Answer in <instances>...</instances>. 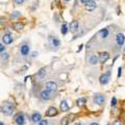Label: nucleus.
I'll list each match as a JSON object with an SVG mask.
<instances>
[{
	"label": "nucleus",
	"instance_id": "5701e85b",
	"mask_svg": "<svg viewBox=\"0 0 125 125\" xmlns=\"http://www.w3.org/2000/svg\"><path fill=\"white\" fill-rule=\"evenodd\" d=\"M21 16V13L20 11H18V10H16V11H13L10 15V17L13 18V19H16V18H18V17H20Z\"/></svg>",
	"mask_w": 125,
	"mask_h": 125
},
{
	"label": "nucleus",
	"instance_id": "2f4dec72",
	"mask_svg": "<svg viewBox=\"0 0 125 125\" xmlns=\"http://www.w3.org/2000/svg\"><path fill=\"white\" fill-rule=\"evenodd\" d=\"M79 1H80V3H83V4L84 5V4H87L89 1H91V0H79Z\"/></svg>",
	"mask_w": 125,
	"mask_h": 125
},
{
	"label": "nucleus",
	"instance_id": "72a5a7b5",
	"mask_svg": "<svg viewBox=\"0 0 125 125\" xmlns=\"http://www.w3.org/2000/svg\"><path fill=\"white\" fill-rule=\"evenodd\" d=\"M83 44H81V45L79 46V48H78V49H77V52H80V51H81V49H83Z\"/></svg>",
	"mask_w": 125,
	"mask_h": 125
},
{
	"label": "nucleus",
	"instance_id": "6e6552de",
	"mask_svg": "<svg viewBox=\"0 0 125 125\" xmlns=\"http://www.w3.org/2000/svg\"><path fill=\"white\" fill-rule=\"evenodd\" d=\"M29 52H30V46L27 43H23V44L20 45V53L22 56L29 55Z\"/></svg>",
	"mask_w": 125,
	"mask_h": 125
},
{
	"label": "nucleus",
	"instance_id": "7c9ffc66",
	"mask_svg": "<svg viewBox=\"0 0 125 125\" xmlns=\"http://www.w3.org/2000/svg\"><path fill=\"white\" fill-rule=\"evenodd\" d=\"M113 125H123V123L121 122L120 120H116L114 123H113Z\"/></svg>",
	"mask_w": 125,
	"mask_h": 125
},
{
	"label": "nucleus",
	"instance_id": "58836bf2",
	"mask_svg": "<svg viewBox=\"0 0 125 125\" xmlns=\"http://www.w3.org/2000/svg\"><path fill=\"white\" fill-rule=\"evenodd\" d=\"M124 51H125V49H124Z\"/></svg>",
	"mask_w": 125,
	"mask_h": 125
},
{
	"label": "nucleus",
	"instance_id": "39448f33",
	"mask_svg": "<svg viewBox=\"0 0 125 125\" xmlns=\"http://www.w3.org/2000/svg\"><path fill=\"white\" fill-rule=\"evenodd\" d=\"M109 80H111V71L107 70V72L103 73L102 75L99 77V83L102 84V85H105L109 83Z\"/></svg>",
	"mask_w": 125,
	"mask_h": 125
},
{
	"label": "nucleus",
	"instance_id": "0eeeda50",
	"mask_svg": "<svg viewBox=\"0 0 125 125\" xmlns=\"http://www.w3.org/2000/svg\"><path fill=\"white\" fill-rule=\"evenodd\" d=\"M44 88L46 91H49V92H56L57 91V83H54V81H47V83H45Z\"/></svg>",
	"mask_w": 125,
	"mask_h": 125
},
{
	"label": "nucleus",
	"instance_id": "9b49d317",
	"mask_svg": "<svg viewBox=\"0 0 125 125\" xmlns=\"http://www.w3.org/2000/svg\"><path fill=\"white\" fill-rule=\"evenodd\" d=\"M98 57H99V62H101V64H104V62H106L109 60V52H107V51L100 52Z\"/></svg>",
	"mask_w": 125,
	"mask_h": 125
},
{
	"label": "nucleus",
	"instance_id": "6ab92c4d",
	"mask_svg": "<svg viewBox=\"0 0 125 125\" xmlns=\"http://www.w3.org/2000/svg\"><path fill=\"white\" fill-rule=\"evenodd\" d=\"M46 74H47V68H46V67H43V68H41V69L38 71L37 76H38L39 78H44V77L46 76Z\"/></svg>",
	"mask_w": 125,
	"mask_h": 125
},
{
	"label": "nucleus",
	"instance_id": "cd10ccee",
	"mask_svg": "<svg viewBox=\"0 0 125 125\" xmlns=\"http://www.w3.org/2000/svg\"><path fill=\"white\" fill-rule=\"evenodd\" d=\"M0 52H1V53L5 52V46L3 45V43H1V44H0Z\"/></svg>",
	"mask_w": 125,
	"mask_h": 125
},
{
	"label": "nucleus",
	"instance_id": "7ed1b4c3",
	"mask_svg": "<svg viewBox=\"0 0 125 125\" xmlns=\"http://www.w3.org/2000/svg\"><path fill=\"white\" fill-rule=\"evenodd\" d=\"M93 102L95 104H97V105H99V106H102V105L105 103V96L103 95V94H101V93L94 94Z\"/></svg>",
	"mask_w": 125,
	"mask_h": 125
},
{
	"label": "nucleus",
	"instance_id": "1a4fd4ad",
	"mask_svg": "<svg viewBox=\"0 0 125 125\" xmlns=\"http://www.w3.org/2000/svg\"><path fill=\"white\" fill-rule=\"evenodd\" d=\"M79 30V23L77 20H73L71 21V23L69 24V31H71V33H76L77 31Z\"/></svg>",
	"mask_w": 125,
	"mask_h": 125
},
{
	"label": "nucleus",
	"instance_id": "e433bc0d",
	"mask_svg": "<svg viewBox=\"0 0 125 125\" xmlns=\"http://www.w3.org/2000/svg\"><path fill=\"white\" fill-rule=\"evenodd\" d=\"M0 125H4V123H3L2 121H1V122H0Z\"/></svg>",
	"mask_w": 125,
	"mask_h": 125
},
{
	"label": "nucleus",
	"instance_id": "c85d7f7f",
	"mask_svg": "<svg viewBox=\"0 0 125 125\" xmlns=\"http://www.w3.org/2000/svg\"><path fill=\"white\" fill-rule=\"evenodd\" d=\"M38 125H48V121L47 120H42L38 123Z\"/></svg>",
	"mask_w": 125,
	"mask_h": 125
},
{
	"label": "nucleus",
	"instance_id": "473e14b6",
	"mask_svg": "<svg viewBox=\"0 0 125 125\" xmlns=\"http://www.w3.org/2000/svg\"><path fill=\"white\" fill-rule=\"evenodd\" d=\"M38 52L37 51H34V52H32V55H31V56H32V57H37V55H38Z\"/></svg>",
	"mask_w": 125,
	"mask_h": 125
},
{
	"label": "nucleus",
	"instance_id": "a211bd4d",
	"mask_svg": "<svg viewBox=\"0 0 125 125\" xmlns=\"http://www.w3.org/2000/svg\"><path fill=\"white\" fill-rule=\"evenodd\" d=\"M89 62H90V65L95 66L99 62V57L97 55H95V54H93V55H91L89 57Z\"/></svg>",
	"mask_w": 125,
	"mask_h": 125
},
{
	"label": "nucleus",
	"instance_id": "dca6fc26",
	"mask_svg": "<svg viewBox=\"0 0 125 125\" xmlns=\"http://www.w3.org/2000/svg\"><path fill=\"white\" fill-rule=\"evenodd\" d=\"M31 120H32V122H34V123H39L40 121L43 120L42 119V115L40 114V113H38V112L33 113V114L31 115Z\"/></svg>",
	"mask_w": 125,
	"mask_h": 125
},
{
	"label": "nucleus",
	"instance_id": "c9c22d12",
	"mask_svg": "<svg viewBox=\"0 0 125 125\" xmlns=\"http://www.w3.org/2000/svg\"><path fill=\"white\" fill-rule=\"evenodd\" d=\"M74 125H83V124H81V123H79V122H78V123H75V124H74Z\"/></svg>",
	"mask_w": 125,
	"mask_h": 125
},
{
	"label": "nucleus",
	"instance_id": "4468645a",
	"mask_svg": "<svg viewBox=\"0 0 125 125\" xmlns=\"http://www.w3.org/2000/svg\"><path fill=\"white\" fill-rule=\"evenodd\" d=\"M58 114L57 113V108L54 106H50L48 109L46 111V116L47 117H54Z\"/></svg>",
	"mask_w": 125,
	"mask_h": 125
},
{
	"label": "nucleus",
	"instance_id": "f257e3e1",
	"mask_svg": "<svg viewBox=\"0 0 125 125\" xmlns=\"http://www.w3.org/2000/svg\"><path fill=\"white\" fill-rule=\"evenodd\" d=\"M14 111H15V105L9 102V101H3L2 104H1V113L2 115H4L6 117H10L14 114Z\"/></svg>",
	"mask_w": 125,
	"mask_h": 125
},
{
	"label": "nucleus",
	"instance_id": "393cba45",
	"mask_svg": "<svg viewBox=\"0 0 125 125\" xmlns=\"http://www.w3.org/2000/svg\"><path fill=\"white\" fill-rule=\"evenodd\" d=\"M9 57H10V54L7 53V52H3V53H1V60L3 61V60H9Z\"/></svg>",
	"mask_w": 125,
	"mask_h": 125
},
{
	"label": "nucleus",
	"instance_id": "bb28decb",
	"mask_svg": "<svg viewBox=\"0 0 125 125\" xmlns=\"http://www.w3.org/2000/svg\"><path fill=\"white\" fill-rule=\"evenodd\" d=\"M69 121H68V117H65L64 119H62V125H68Z\"/></svg>",
	"mask_w": 125,
	"mask_h": 125
},
{
	"label": "nucleus",
	"instance_id": "f3484780",
	"mask_svg": "<svg viewBox=\"0 0 125 125\" xmlns=\"http://www.w3.org/2000/svg\"><path fill=\"white\" fill-rule=\"evenodd\" d=\"M60 109L62 112H68L69 109H70V106H69V104L68 102L66 100H62L61 101V104H60Z\"/></svg>",
	"mask_w": 125,
	"mask_h": 125
},
{
	"label": "nucleus",
	"instance_id": "f8f14e48",
	"mask_svg": "<svg viewBox=\"0 0 125 125\" xmlns=\"http://www.w3.org/2000/svg\"><path fill=\"white\" fill-rule=\"evenodd\" d=\"M15 121L17 125H24L25 124V116L23 113H19V114L15 117Z\"/></svg>",
	"mask_w": 125,
	"mask_h": 125
},
{
	"label": "nucleus",
	"instance_id": "f704fd0d",
	"mask_svg": "<svg viewBox=\"0 0 125 125\" xmlns=\"http://www.w3.org/2000/svg\"><path fill=\"white\" fill-rule=\"evenodd\" d=\"M90 125H99V123H97V122H93V123H91Z\"/></svg>",
	"mask_w": 125,
	"mask_h": 125
},
{
	"label": "nucleus",
	"instance_id": "b1692460",
	"mask_svg": "<svg viewBox=\"0 0 125 125\" xmlns=\"http://www.w3.org/2000/svg\"><path fill=\"white\" fill-rule=\"evenodd\" d=\"M26 0H14V3L16 5H23Z\"/></svg>",
	"mask_w": 125,
	"mask_h": 125
},
{
	"label": "nucleus",
	"instance_id": "2eb2a0df",
	"mask_svg": "<svg viewBox=\"0 0 125 125\" xmlns=\"http://www.w3.org/2000/svg\"><path fill=\"white\" fill-rule=\"evenodd\" d=\"M98 34H99V37H100L101 39H103V40H104V39H106V38L108 37L109 30H108L107 27H104V28H102V29H100V30H99Z\"/></svg>",
	"mask_w": 125,
	"mask_h": 125
},
{
	"label": "nucleus",
	"instance_id": "ddd939ff",
	"mask_svg": "<svg viewBox=\"0 0 125 125\" xmlns=\"http://www.w3.org/2000/svg\"><path fill=\"white\" fill-rule=\"evenodd\" d=\"M96 7H97V3H96V1H94V0H91L87 4H84V10L88 11H93L94 10H96Z\"/></svg>",
	"mask_w": 125,
	"mask_h": 125
},
{
	"label": "nucleus",
	"instance_id": "a878e982",
	"mask_svg": "<svg viewBox=\"0 0 125 125\" xmlns=\"http://www.w3.org/2000/svg\"><path fill=\"white\" fill-rule=\"evenodd\" d=\"M111 105H112V107H115L116 105H117V98H116V97H113V98H112Z\"/></svg>",
	"mask_w": 125,
	"mask_h": 125
},
{
	"label": "nucleus",
	"instance_id": "c756f323",
	"mask_svg": "<svg viewBox=\"0 0 125 125\" xmlns=\"http://www.w3.org/2000/svg\"><path fill=\"white\" fill-rule=\"evenodd\" d=\"M121 74H122V67H119L118 68V75H117V77H120L121 76Z\"/></svg>",
	"mask_w": 125,
	"mask_h": 125
},
{
	"label": "nucleus",
	"instance_id": "aec40b11",
	"mask_svg": "<svg viewBox=\"0 0 125 125\" xmlns=\"http://www.w3.org/2000/svg\"><path fill=\"white\" fill-rule=\"evenodd\" d=\"M85 103H87V99L84 98V97H81V98H78L76 100V105L78 107H83L85 105Z\"/></svg>",
	"mask_w": 125,
	"mask_h": 125
},
{
	"label": "nucleus",
	"instance_id": "9d476101",
	"mask_svg": "<svg viewBox=\"0 0 125 125\" xmlns=\"http://www.w3.org/2000/svg\"><path fill=\"white\" fill-rule=\"evenodd\" d=\"M13 41H14V37H13V34L10 33V32H5L2 36V43L3 44L10 45V44L13 43Z\"/></svg>",
	"mask_w": 125,
	"mask_h": 125
},
{
	"label": "nucleus",
	"instance_id": "4c0bfd02",
	"mask_svg": "<svg viewBox=\"0 0 125 125\" xmlns=\"http://www.w3.org/2000/svg\"><path fill=\"white\" fill-rule=\"evenodd\" d=\"M64 1H66V2H68V1H70V0H64Z\"/></svg>",
	"mask_w": 125,
	"mask_h": 125
},
{
	"label": "nucleus",
	"instance_id": "4be33fe9",
	"mask_svg": "<svg viewBox=\"0 0 125 125\" xmlns=\"http://www.w3.org/2000/svg\"><path fill=\"white\" fill-rule=\"evenodd\" d=\"M69 31V26L67 25V24H62V26H61V32H62V36H66L67 34V32Z\"/></svg>",
	"mask_w": 125,
	"mask_h": 125
},
{
	"label": "nucleus",
	"instance_id": "423d86ee",
	"mask_svg": "<svg viewBox=\"0 0 125 125\" xmlns=\"http://www.w3.org/2000/svg\"><path fill=\"white\" fill-rule=\"evenodd\" d=\"M116 44L119 48L124 46V44H125V34L123 32H118L116 34Z\"/></svg>",
	"mask_w": 125,
	"mask_h": 125
},
{
	"label": "nucleus",
	"instance_id": "f03ea898",
	"mask_svg": "<svg viewBox=\"0 0 125 125\" xmlns=\"http://www.w3.org/2000/svg\"><path fill=\"white\" fill-rule=\"evenodd\" d=\"M48 42H49V45L51 46V48L54 49H58L61 46V40L58 39L56 36H50L48 37Z\"/></svg>",
	"mask_w": 125,
	"mask_h": 125
},
{
	"label": "nucleus",
	"instance_id": "412c9836",
	"mask_svg": "<svg viewBox=\"0 0 125 125\" xmlns=\"http://www.w3.org/2000/svg\"><path fill=\"white\" fill-rule=\"evenodd\" d=\"M13 26H14V29L16 31H21L23 28H24V25H23L21 22H15Z\"/></svg>",
	"mask_w": 125,
	"mask_h": 125
},
{
	"label": "nucleus",
	"instance_id": "20e7f679",
	"mask_svg": "<svg viewBox=\"0 0 125 125\" xmlns=\"http://www.w3.org/2000/svg\"><path fill=\"white\" fill-rule=\"evenodd\" d=\"M39 98H40L42 101H44V102L49 101L52 98V93L49 92V91H46V90H43V91L40 92V94H39Z\"/></svg>",
	"mask_w": 125,
	"mask_h": 125
}]
</instances>
